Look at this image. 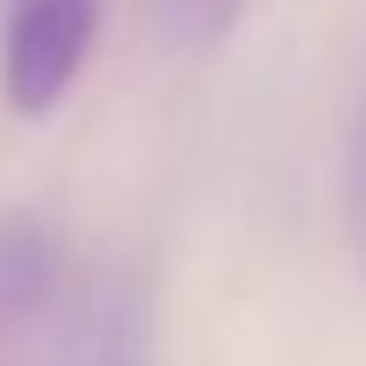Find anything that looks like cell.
<instances>
[{"instance_id": "cell-1", "label": "cell", "mask_w": 366, "mask_h": 366, "mask_svg": "<svg viewBox=\"0 0 366 366\" xmlns=\"http://www.w3.org/2000/svg\"><path fill=\"white\" fill-rule=\"evenodd\" d=\"M104 0H13L0 25V98L13 117H49L86 74Z\"/></svg>"}, {"instance_id": "cell-2", "label": "cell", "mask_w": 366, "mask_h": 366, "mask_svg": "<svg viewBox=\"0 0 366 366\" xmlns=\"http://www.w3.org/2000/svg\"><path fill=\"white\" fill-rule=\"evenodd\" d=\"M159 354V305L147 274L110 269L74 293L55 330V366H153Z\"/></svg>"}, {"instance_id": "cell-3", "label": "cell", "mask_w": 366, "mask_h": 366, "mask_svg": "<svg viewBox=\"0 0 366 366\" xmlns=\"http://www.w3.org/2000/svg\"><path fill=\"white\" fill-rule=\"evenodd\" d=\"M61 300V244L43 220H0V336H19Z\"/></svg>"}, {"instance_id": "cell-4", "label": "cell", "mask_w": 366, "mask_h": 366, "mask_svg": "<svg viewBox=\"0 0 366 366\" xmlns=\"http://www.w3.org/2000/svg\"><path fill=\"white\" fill-rule=\"evenodd\" d=\"M250 0H165V19L183 43H196V49H214V43L232 37V25L244 19Z\"/></svg>"}, {"instance_id": "cell-5", "label": "cell", "mask_w": 366, "mask_h": 366, "mask_svg": "<svg viewBox=\"0 0 366 366\" xmlns=\"http://www.w3.org/2000/svg\"><path fill=\"white\" fill-rule=\"evenodd\" d=\"M354 214H360V244H366V110H360V147H354Z\"/></svg>"}]
</instances>
